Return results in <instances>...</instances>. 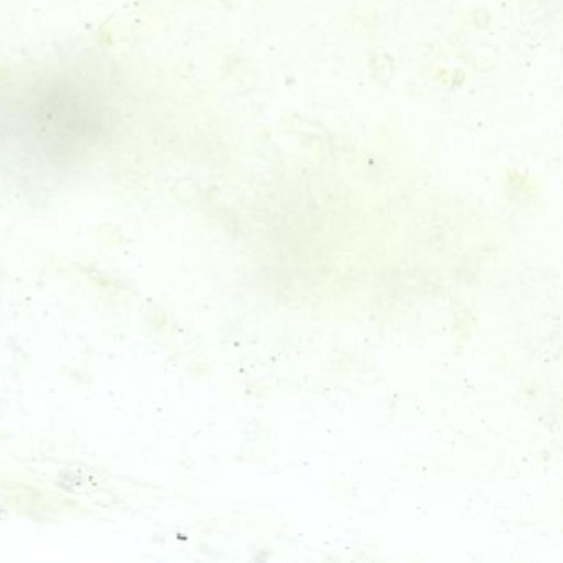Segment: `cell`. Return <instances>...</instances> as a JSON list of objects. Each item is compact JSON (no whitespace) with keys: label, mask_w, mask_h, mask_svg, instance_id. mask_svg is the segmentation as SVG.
I'll use <instances>...</instances> for the list:
<instances>
[{"label":"cell","mask_w":563,"mask_h":563,"mask_svg":"<svg viewBox=\"0 0 563 563\" xmlns=\"http://www.w3.org/2000/svg\"><path fill=\"white\" fill-rule=\"evenodd\" d=\"M103 124L98 95L77 81H37L2 98L0 104V134L5 150L42 154L47 159L87 150Z\"/></svg>","instance_id":"cell-1"}]
</instances>
